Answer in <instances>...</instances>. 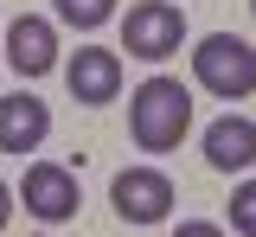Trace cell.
Wrapping results in <instances>:
<instances>
[{"label":"cell","instance_id":"obj_1","mask_svg":"<svg viewBox=\"0 0 256 237\" xmlns=\"http://www.w3.org/2000/svg\"><path fill=\"white\" fill-rule=\"evenodd\" d=\"M192 128V90L180 77H148L128 96V135L141 154H173Z\"/></svg>","mask_w":256,"mask_h":237},{"label":"cell","instance_id":"obj_2","mask_svg":"<svg viewBox=\"0 0 256 237\" xmlns=\"http://www.w3.org/2000/svg\"><path fill=\"white\" fill-rule=\"evenodd\" d=\"M192 77H198V90H212V96L244 102L256 90V52H250V38L205 32L198 45H192Z\"/></svg>","mask_w":256,"mask_h":237},{"label":"cell","instance_id":"obj_3","mask_svg":"<svg viewBox=\"0 0 256 237\" xmlns=\"http://www.w3.org/2000/svg\"><path fill=\"white\" fill-rule=\"evenodd\" d=\"M186 45V13L173 6V0H134L122 20V52L128 58H148V64H160V58H173Z\"/></svg>","mask_w":256,"mask_h":237},{"label":"cell","instance_id":"obj_4","mask_svg":"<svg viewBox=\"0 0 256 237\" xmlns=\"http://www.w3.org/2000/svg\"><path fill=\"white\" fill-rule=\"evenodd\" d=\"M173 180L160 167H122L116 180H109V205L122 212V224H160L166 212H173Z\"/></svg>","mask_w":256,"mask_h":237},{"label":"cell","instance_id":"obj_5","mask_svg":"<svg viewBox=\"0 0 256 237\" xmlns=\"http://www.w3.org/2000/svg\"><path fill=\"white\" fill-rule=\"evenodd\" d=\"M20 199H26V212L38 218V224H70L77 205H84V192H77V173H70V167L32 160L26 180H20Z\"/></svg>","mask_w":256,"mask_h":237},{"label":"cell","instance_id":"obj_6","mask_svg":"<svg viewBox=\"0 0 256 237\" xmlns=\"http://www.w3.org/2000/svg\"><path fill=\"white\" fill-rule=\"evenodd\" d=\"M64 84L84 109H102V102L122 96V52H102V45H84L70 64H64Z\"/></svg>","mask_w":256,"mask_h":237},{"label":"cell","instance_id":"obj_7","mask_svg":"<svg viewBox=\"0 0 256 237\" xmlns=\"http://www.w3.org/2000/svg\"><path fill=\"white\" fill-rule=\"evenodd\" d=\"M45 135H52V109L32 96V90L0 96V154H38Z\"/></svg>","mask_w":256,"mask_h":237},{"label":"cell","instance_id":"obj_8","mask_svg":"<svg viewBox=\"0 0 256 237\" xmlns=\"http://www.w3.org/2000/svg\"><path fill=\"white\" fill-rule=\"evenodd\" d=\"M6 64L20 70V77H45V70H58V26L38 20V13H20V20L6 26Z\"/></svg>","mask_w":256,"mask_h":237},{"label":"cell","instance_id":"obj_9","mask_svg":"<svg viewBox=\"0 0 256 237\" xmlns=\"http://www.w3.org/2000/svg\"><path fill=\"white\" fill-rule=\"evenodd\" d=\"M205 160H212L218 173L256 167V122L250 116H218V122L205 128Z\"/></svg>","mask_w":256,"mask_h":237},{"label":"cell","instance_id":"obj_10","mask_svg":"<svg viewBox=\"0 0 256 237\" xmlns=\"http://www.w3.org/2000/svg\"><path fill=\"white\" fill-rule=\"evenodd\" d=\"M58 20L77 26V32H96V26L116 20V0H58Z\"/></svg>","mask_w":256,"mask_h":237},{"label":"cell","instance_id":"obj_11","mask_svg":"<svg viewBox=\"0 0 256 237\" xmlns=\"http://www.w3.org/2000/svg\"><path fill=\"white\" fill-rule=\"evenodd\" d=\"M230 231H237V237H256V180L230 186Z\"/></svg>","mask_w":256,"mask_h":237},{"label":"cell","instance_id":"obj_12","mask_svg":"<svg viewBox=\"0 0 256 237\" xmlns=\"http://www.w3.org/2000/svg\"><path fill=\"white\" fill-rule=\"evenodd\" d=\"M173 237H224V224H212V218H186Z\"/></svg>","mask_w":256,"mask_h":237},{"label":"cell","instance_id":"obj_13","mask_svg":"<svg viewBox=\"0 0 256 237\" xmlns=\"http://www.w3.org/2000/svg\"><path fill=\"white\" fill-rule=\"evenodd\" d=\"M6 224H13V186L0 180V231H6Z\"/></svg>","mask_w":256,"mask_h":237},{"label":"cell","instance_id":"obj_14","mask_svg":"<svg viewBox=\"0 0 256 237\" xmlns=\"http://www.w3.org/2000/svg\"><path fill=\"white\" fill-rule=\"evenodd\" d=\"M250 13H256V0H250Z\"/></svg>","mask_w":256,"mask_h":237}]
</instances>
